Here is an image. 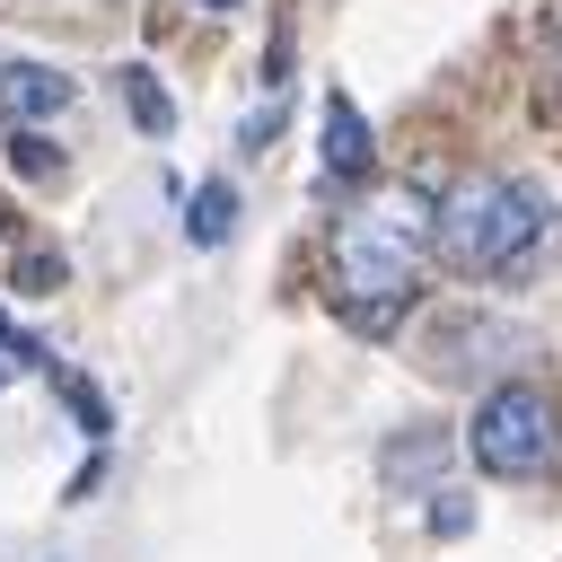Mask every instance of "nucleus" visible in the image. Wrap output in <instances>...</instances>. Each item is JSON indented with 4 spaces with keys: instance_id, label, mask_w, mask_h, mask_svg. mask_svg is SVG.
I'll use <instances>...</instances> for the list:
<instances>
[{
    "instance_id": "2eb2a0df",
    "label": "nucleus",
    "mask_w": 562,
    "mask_h": 562,
    "mask_svg": "<svg viewBox=\"0 0 562 562\" xmlns=\"http://www.w3.org/2000/svg\"><path fill=\"white\" fill-rule=\"evenodd\" d=\"M193 9H237V0H193Z\"/></svg>"
},
{
    "instance_id": "0eeeda50",
    "label": "nucleus",
    "mask_w": 562,
    "mask_h": 562,
    "mask_svg": "<svg viewBox=\"0 0 562 562\" xmlns=\"http://www.w3.org/2000/svg\"><path fill=\"white\" fill-rule=\"evenodd\" d=\"M114 79H123V105H132V123H140L149 140H167V132H176V97H167V88H158L140 61H123Z\"/></svg>"
},
{
    "instance_id": "4468645a",
    "label": "nucleus",
    "mask_w": 562,
    "mask_h": 562,
    "mask_svg": "<svg viewBox=\"0 0 562 562\" xmlns=\"http://www.w3.org/2000/svg\"><path fill=\"white\" fill-rule=\"evenodd\" d=\"M0 351H9V360H18V334H9V316H0Z\"/></svg>"
},
{
    "instance_id": "20e7f679",
    "label": "nucleus",
    "mask_w": 562,
    "mask_h": 562,
    "mask_svg": "<svg viewBox=\"0 0 562 562\" xmlns=\"http://www.w3.org/2000/svg\"><path fill=\"white\" fill-rule=\"evenodd\" d=\"M61 105H70V79H61L53 61H0V114H9V132L53 123Z\"/></svg>"
},
{
    "instance_id": "dca6fc26",
    "label": "nucleus",
    "mask_w": 562,
    "mask_h": 562,
    "mask_svg": "<svg viewBox=\"0 0 562 562\" xmlns=\"http://www.w3.org/2000/svg\"><path fill=\"white\" fill-rule=\"evenodd\" d=\"M9 369H18V360H0V378H9Z\"/></svg>"
},
{
    "instance_id": "6e6552de",
    "label": "nucleus",
    "mask_w": 562,
    "mask_h": 562,
    "mask_svg": "<svg viewBox=\"0 0 562 562\" xmlns=\"http://www.w3.org/2000/svg\"><path fill=\"white\" fill-rule=\"evenodd\" d=\"M228 228H237V193H228V184L211 176V184L193 193V211H184V237H193V246H220Z\"/></svg>"
},
{
    "instance_id": "f257e3e1",
    "label": "nucleus",
    "mask_w": 562,
    "mask_h": 562,
    "mask_svg": "<svg viewBox=\"0 0 562 562\" xmlns=\"http://www.w3.org/2000/svg\"><path fill=\"white\" fill-rule=\"evenodd\" d=\"M430 246H439V211H430L422 193H369V202H351V211L334 220V246H325L342 325L386 334V325L413 307Z\"/></svg>"
},
{
    "instance_id": "7ed1b4c3",
    "label": "nucleus",
    "mask_w": 562,
    "mask_h": 562,
    "mask_svg": "<svg viewBox=\"0 0 562 562\" xmlns=\"http://www.w3.org/2000/svg\"><path fill=\"white\" fill-rule=\"evenodd\" d=\"M553 448H562V413H553L544 386H527V378L483 386V404H474V422H465V457H474L492 483H527V474H544Z\"/></svg>"
},
{
    "instance_id": "f8f14e48",
    "label": "nucleus",
    "mask_w": 562,
    "mask_h": 562,
    "mask_svg": "<svg viewBox=\"0 0 562 562\" xmlns=\"http://www.w3.org/2000/svg\"><path fill=\"white\" fill-rule=\"evenodd\" d=\"M18 290L26 299H53L61 290V255H18Z\"/></svg>"
},
{
    "instance_id": "ddd939ff",
    "label": "nucleus",
    "mask_w": 562,
    "mask_h": 562,
    "mask_svg": "<svg viewBox=\"0 0 562 562\" xmlns=\"http://www.w3.org/2000/svg\"><path fill=\"white\" fill-rule=\"evenodd\" d=\"M430 527H439V536H465L474 509H465V501H430Z\"/></svg>"
},
{
    "instance_id": "9d476101",
    "label": "nucleus",
    "mask_w": 562,
    "mask_h": 562,
    "mask_svg": "<svg viewBox=\"0 0 562 562\" xmlns=\"http://www.w3.org/2000/svg\"><path fill=\"white\" fill-rule=\"evenodd\" d=\"M61 395H70V413H79V430H88V439H105V430H114V422H105V395H97L88 378H61Z\"/></svg>"
},
{
    "instance_id": "9b49d317",
    "label": "nucleus",
    "mask_w": 562,
    "mask_h": 562,
    "mask_svg": "<svg viewBox=\"0 0 562 562\" xmlns=\"http://www.w3.org/2000/svg\"><path fill=\"white\" fill-rule=\"evenodd\" d=\"M536 105H544V114L562 123V26L544 35V70H536Z\"/></svg>"
},
{
    "instance_id": "1a4fd4ad",
    "label": "nucleus",
    "mask_w": 562,
    "mask_h": 562,
    "mask_svg": "<svg viewBox=\"0 0 562 562\" xmlns=\"http://www.w3.org/2000/svg\"><path fill=\"white\" fill-rule=\"evenodd\" d=\"M9 167H18L26 184H44V176H61V149L35 140V132H9Z\"/></svg>"
},
{
    "instance_id": "39448f33",
    "label": "nucleus",
    "mask_w": 562,
    "mask_h": 562,
    "mask_svg": "<svg viewBox=\"0 0 562 562\" xmlns=\"http://www.w3.org/2000/svg\"><path fill=\"white\" fill-rule=\"evenodd\" d=\"M369 167H378V140H369L360 105H351L342 88H325V176H334V184H360Z\"/></svg>"
},
{
    "instance_id": "423d86ee",
    "label": "nucleus",
    "mask_w": 562,
    "mask_h": 562,
    "mask_svg": "<svg viewBox=\"0 0 562 562\" xmlns=\"http://www.w3.org/2000/svg\"><path fill=\"white\" fill-rule=\"evenodd\" d=\"M501 342H509L501 316H439L430 325V360L439 369H483V351H501Z\"/></svg>"
},
{
    "instance_id": "f03ea898",
    "label": "nucleus",
    "mask_w": 562,
    "mask_h": 562,
    "mask_svg": "<svg viewBox=\"0 0 562 562\" xmlns=\"http://www.w3.org/2000/svg\"><path fill=\"white\" fill-rule=\"evenodd\" d=\"M553 246V193L527 176H465L439 202V255L483 281H518Z\"/></svg>"
}]
</instances>
